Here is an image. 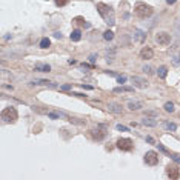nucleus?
I'll list each match as a JSON object with an SVG mask.
<instances>
[{
    "label": "nucleus",
    "instance_id": "f257e3e1",
    "mask_svg": "<svg viewBox=\"0 0 180 180\" xmlns=\"http://www.w3.org/2000/svg\"><path fill=\"white\" fill-rule=\"evenodd\" d=\"M97 11L98 14L103 17L105 23H108L109 26L115 25V16H114V10L109 5H105V3H97Z\"/></svg>",
    "mask_w": 180,
    "mask_h": 180
},
{
    "label": "nucleus",
    "instance_id": "f03ea898",
    "mask_svg": "<svg viewBox=\"0 0 180 180\" xmlns=\"http://www.w3.org/2000/svg\"><path fill=\"white\" fill-rule=\"evenodd\" d=\"M134 12H136V16L140 17V19H146V17H149L152 14V8L149 5H146V3L139 2V3H136V6H134Z\"/></svg>",
    "mask_w": 180,
    "mask_h": 180
},
{
    "label": "nucleus",
    "instance_id": "7ed1b4c3",
    "mask_svg": "<svg viewBox=\"0 0 180 180\" xmlns=\"http://www.w3.org/2000/svg\"><path fill=\"white\" fill-rule=\"evenodd\" d=\"M17 119H19V114L14 106H8L2 111V120L5 123H14Z\"/></svg>",
    "mask_w": 180,
    "mask_h": 180
},
{
    "label": "nucleus",
    "instance_id": "20e7f679",
    "mask_svg": "<svg viewBox=\"0 0 180 180\" xmlns=\"http://www.w3.org/2000/svg\"><path fill=\"white\" fill-rule=\"evenodd\" d=\"M145 163L149 165V166H156L159 163V154L154 151H148L145 154Z\"/></svg>",
    "mask_w": 180,
    "mask_h": 180
},
{
    "label": "nucleus",
    "instance_id": "39448f33",
    "mask_svg": "<svg viewBox=\"0 0 180 180\" xmlns=\"http://www.w3.org/2000/svg\"><path fill=\"white\" fill-rule=\"evenodd\" d=\"M132 140L131 139H119L117 140V148L122 151H131L132 149Z\"/></svg>",
    "mask_w": 180,
    "mask_h": 180
},
{
    "label": "nucleus",
    "instance_id": "423d86ee",
    "mask_svg": "<svg viewBox=\"0 0 180 180\" xmlns=\"http://www.w3.org/2000/svg\"><path fill=\"white\" fill-rule=\"evenodd\" d=\"M156 42L159 43L160 46H166V45L171 43V35H169L168 33H157Z\"/></svg>",
    "mask_w": 180,
    "mask_h": 180
},
{
    "label": "nucleus",
    "instance_id": "0eeeda50",
    "mask_svg": "<svg viewBox=\"0 0 180 180\" xmlns=\"http://www.w3.org/2000/svg\"><path fill=\"white\" fill-rule=\"evenodd\" d=\"M91 132H92V137L96 139V140H102V139L106 136V128L103 126V125H98L97 129H92Z\"/></svg>",
    "mask_w": 180,
    "mask_h": 180
},
{
    "label": "nucleus",
    "instance_id": "6e6552de",
    "mask_svg": "<svg viewBox=\"0 0 180 180\" xmlns=\"http://www.w3.org/2000/svg\"><path fill=\"white\" fill-rule=\"evenodd\" d=\"M166 174H168L169 179H179L180 177V171H179L177 166H174V165H169L168 168H166Z\"/></svg>",
    "mask_w": 180,
    "mask_h": 180
},
{
    "label": "nucleus",
    "instance_id": "1a4fd4ad",
    "mask_svg": "<svg viewBox=\"0 0 180 180\" xmlns=\"http://www.w3.org/2000/svg\"><path fill=\"white\" fill-rule=\"evenodd\" d=\"M131 82L134 83V86H137V88H140V89L146 88V85H148V82H146L145 79L137 77V75H132V77H131Z\"/></svg>",
    "mask_w": 180,
    "mask_h": 180
},
{
    "label": "nucleus",
    "instance_id": "9d476101",
    "mask_svg": "<svg viewBox=\"0 0 180 180\" xmlns=\"http://www.w3.org/2000/svg\"><path fill=\"white\" fill-rule=\"evenodd\" d=\"M140 57L143 58V60H149V58L154 57V51H152L149 46H145V48L140 51Z\"/></svg>",
    "mask_w": 180,
    "mask_h": 180
},
{
    "label": "nucleus",
    "instance_id": "9b49d317",
    "mask_svg": "<svg viewBox=\"0 0 180 180\" xmlns=\"http://www.w3.org/2000/svg\"><path fill=\"white\" fill-rule=\"evenodd\" d=\"M34 69L35 71H40V73H49V71H51V66L45 65V63H35Z\"/></svg>",
    "mask_w": 180,
    "mask_h": 180
},
{
    "label": "nucleus",
    "instance_id": "f8f14e48",
    "mask_svg": "<svg viewBox=\"0 0 180 180\" xmlns=\"http://www.w3.org/2000/svg\"><path fill=\"white\" fill-rule=\"evenodd\" d=\"M108 109L111 112H114V114H122V106L117 105V103H109V105H108Z\"/></svg>",
    "mask_w": 180,
    "mask_h": 180
},
{
    "label": "nucleus",
    "instance_id": "ddd939ff",
    "mask_svg": "<svg viewBox=\"0 0 180 180\" xmlns=\"http://www.w3.org/2000/svg\"><path fill=\"white\" fill-rule=\"evenodd\" d=\"M128 108L131 111H139V109H142V103L137 100H131V102H128Z\"/></svg>",
    "mask_w": 180,
    "mask_h": 180
},
{
    "label": "nucleus",
    "instance_id": "4468645a",
    "mask_svg": "<svg viewBox=\"0 0 180 180\" xmlns=\"http://www.w3.org/2000/svg\"><path fill=\"white\" fill-rule=\"evenodd\" d=\"M134 39H136L137 42L143 43V42H145V39H146V34L143 33V31H140V29H136V34H134Z\"/></svg>",
    "mask_w": 180,
    "mask_h": 180
},
{
    "label": "nucleus",
    "instance_id": "2eb2a0df",
    "mask_svg": "<svg viewBox=\"0 0 180 180\" xmlns=\"http://www.w3.org/2000/svg\"><path fill=\"white\" fill-rule=\"evenodd\" d=\"M142 125H145V126H149V128H154L157 126V122L154 119H149V117H145V119L142 120Z\"/></svg>",
    "mask_w": 180,
    "mask_h": 180
},
{
    "label": "nucleus",
    "instance_id": "dca6fc26",
    "mask_svg": "<svg viewBox=\"0 0 180 180\" xmlns=\"http://www.w3.org/2000/svg\"><path fill=\"white\" fill-rule=\"evenodd\" d=\"M115 94H119V92H132L134 91V88H131V86H117V88H114L112 89Z\"/></svg>",
    "mask_w": 180,
    "mask_h": 180
},
{
    "label": "nucleus",
    "instance_id": "f3484780",
    "mask_svg": "<svg viewBox=\"0 0 180 180\" xmlns=\"http://www.w3.org/2000/svg\"><path fill=\"white\" fill-rule=\"evenodd\" d=\"M69 37H71V40H73V42H79V40L82 39V31H80V29H74L73 33H71Z\"/></svg>",
    "mask_w": 180,
    "mask_h": 180
},
{
    "label": "nucleus",
    "instance_id": "a211bd4d",
    "mask_svg": "<svg viewBox=\"0 0 180 180\" xmlns=\"http://www.w3.org/2000/svg\"><path fill=\"white\" fill-rule=\"evenodd\" d=\"M157 74H159V77L162 80L166 79V75H168V68H166V66H160V68L157 69Z\"/></svg>",
    "mask_w": 180,
    "mask_h": 180
},
{
    "label": "nucleus",
    "instance_id": "6ab92c4d",
    "mask_svg": "<svg viewBox=\"0 0 180 180\" xmlns=\"http://www.w3.org/2000/svg\"><path fill=\"white\" fill-rule=\"evenodd\" d=\"M163 128L166 131H175V129H177V125L171 123V122H163Z\"/></svg>",
    "mask_w": 180,
    "mask_h": 180
},
{
    "label": "nucleus",
    "instance_id": "aec40b11",
    "mask_svg": "<svg viewBox=\"0 0 180 180\" xmlns=\"http://www.w3.org/2000/svg\"><path fill=\"white\" fill-rule=\"evenodd\" d=\"M73 22L75 25H83L85 28H89V26H91V23H85V19H82V17H75Z\"/></svg>",
    "mask_w": 180,
    "mask_h": 180
},
{
    "label": "nucleus",
    "instance_id": "412c9836",
    "mask_svg": "<svg viewBox=\"0 0 180 180\" xmlns=\"http://www.w3.org/2000/svg\"><path fill=\"white\" fill-rule=\"evenodd\" d=\"M31 85H49V86H56V83L49 82V80H35V82H31Z\"/></svg>",
    "mask_w": 180,
    "mask_h": 180
},
{
    "label": "nucleus",
    "instance_id": "4be33fe9",
    "mask_svg": "<svg viewBox=\"0 0 180 180\" xmlns=\"http://www.w3.org/2000/svg\"><path fill=\"white\" fill-rule=\"evenodd\" d=\"M49 45H51V42H49L48 37H43L42 40H40V48L46 49V48H49Z\"/></svg>",
    "mask_w": 180,
    "mask_h": 180
},
{
    "label": "nucleus",
    "instance_id": "5701e85b",
    "mask_svg": "<svg viewBox=\"0 0 180 180\" xmlns=\"http://www.w3.org/2000/svg\"><path fill=\"white\" fill-rule=\"evenodd\" d=\"M103 39H105V40H112V39H114V33L109 31V29L105 31V33H103Z\"/></svg>",
    "mask_w": 180,
    "mask_h": 180
},
{
    "label": "nucleus",
    "instance_id": "b1692460",
    "mask_svg": "<svg viewBox=\"0 0 180 180\" xmlns=\"http://www.w3.org/2000/svg\"><path fill=\"white\" fill-rule=\"evenodd\" d=\"M165 111L166 112H173L174 111V103H171V102H168V103H165Z\"/></svg>",
    "mask_w": 180,
    "mask_h": 180
},
{
    "label": "nucleus",
    "instance_id": "393cba45",
    "mask_svg": "<svg viewBox=\"0 0 180 180\" xmlns=\"http://www.w3.org/2000/svg\"><path fill=\"white\" fill-rule=\"evenodd\" d=\"M54 2H56V5H57L58 8H62V6L68 5V3H69V0H54Z\"/></svg>",
    "mask_w": 180,
    "mask_h": 180
},
{
    "label": "nucleus",
    "instance_id": "a878e982",
    "mask_svg": "<svg viewBox=\"0 0 180 180\" xmlns=\"http://www.w3.org/2000/svg\"><path fill=\"white\" fill-rule=\"evenodd\" d=\"M49 119H58V117H65V114H57V112H49L48 114Z\"/></svg>",
    "mask_w": 180,
    "mask_h": 180
},
{
    "label": "nucleus",
    "instance_id": "bb28decb",
    "mask_svg": "<svg viewBox=\"0 0 180 180\" xmlns=\"http://www.w3.org/2000/svg\"><path fill=\"white\" fill-rule=\"evenodd\" d=\"M115 129H117V131H125V132H126L128 131V126H125V125H115Z\"/></svg>",
    "mask_w": 180,
    "mask_h": 180
},
{
    "label": "nucleus",
    "instance_id": "cd10ccee",
    "mask_svg": "<svg viewBox=\"0 0 180 180\" xmlns=\"http://www.w3.org/2000/svg\"><path fill=\"white\" fill-rule=\"evenodd\" d=\"M173 63L177 66V65H180V54H175L174 56V58H173Z\"/></svg>",
    "mask_w": 180,
    "mask_h": 180
},
{
    "label": "nucleus",
    "instance_id": "c85d7f7f",
    "mask_svg": "<svg viewBox=\"0 0 180 180\" xmlns=\"http://www.w3.org/2000/svg\"><path fill=\"white\" fill-rule=\"evenodd\" d=\"M117 82H119V83H125V82H126V77H125V75H117Z\"/></svg>",
    "mask_w": 180,
    "mask_h": 180
},
{
    "label": "nucleus",
    "instance_id": "c756f323",
    "mask_svg": "<svg viewBox=\"0 0 180 180\" xmlns=\"http://www.w3.org/2000/svg\"><path fill=\"white\" fill-rule=\"evenodd\" d=\"M157 146H159V149H160L162 152H165V154H169V151L166 149V148H165L163 145H160V143H159V145H157ZM169 156H171V154H169Z\"/></svg>",
    "mask_w": 180,
    "mask_h": 180
},
{
    "label": "nucleus",
    "instance_id": "7c9ffc66",
    "mask_svg": "<svg viewBox=\"0 0 180 180\" xmlns=\"http://www.w3.org/2000/svg\"><path fill=\"white\" fill-rule=\"evenodd\" d=\"M143 71H145V73H148V74H151V73H152V68H151L149 65H145V66H143Z\"/></svg>",
    "mask_w": 180,
    "mask_h": 180
},
{
    "label": "nucleus",
    "instance_id": "2f4dec72",
    "mask_svg": "<svg viewBox=\"0 0 180 180\" xmlns=\"http://www.w3.org/2000/svg\"><path fill=\"white\" fill-rule=\"evenodd\" d=\"M71 88H73L71 85H62V86H60V89H62V91H69Z\"/></svg>",
    "mask_w": 180,
    "mask_h": 180
},
{
    "label": "nucleus",
    "instance_id": "473e14b6",
    "mask_svg": "<svg viewBox=\"0 0 180 180\" xmlns=\"http://www.w3.org/2000/svg\"><path fill=\"white\" fill-rule=\"evenodd\" d=\"M96 60H97V56L96 54H91V56H89V62H91V63H96Z\"/></svg>",
    "mask_w": 180,
    "mask_h": 180
},
{
    "label": "nucleus",
    "instance_id": "72a5a7b5",
    "mask_svg": "<svg viewBox=\"0 0 180 180\" xmlns=\"http://www.w3.org/2000/svg\"><path fill=\"white\" fill-rule=\"evenodd\" d=\"M171 159H173L175 163H180V157H177V156H171Z\"/></svg>",
    "mask_w": 180,
    "mask_h": 180
},
{
    "label": "nucleus",
    "instance_id": "f704fd0d",
    "mask_svg": "<svg viewBox=\"0 0 180 180\" xmlns=\"http://www.w3.org/2000/svg\"><path fill=\"white\" fill-rule=\"evenodd\" d=\"M54 37H56V39H62L63 35H62L60 33H54Z\"/></svg>",
    "mask_w": 180,
    "mask_h": 180
},
{
    "label": "nucleus",
    "instance_id": "c9c22d12",
    "mask_svg": "<svg viewBox=\"0 0 180 180\" xmlns=\"http://www.w3.org/2000/svg\"><path fill=\"white\" fill-rule=\"evenodd\" d=\"M146 142H148V143H154V139H152V137H149V136H148V137H146Z\"/></svg>",
    "mask_w": 180,
    "mask_h": 180
},
{
    "label": "nucleus",
    "instance_id": "e433bc0d",
    "mask_svg": "<svg viewBox=\"0 0 180 180\" xmlns=\"http://www.w3.org/2000/svg\"><path fill=\"white\" fill-rule=\"evenodd\" d=\"M175 2H177V0H166V3H168V5H174Z\"/></svg>",
    "mask_w": 180,
    "mask_h": 180
},
{
    "label": "nucleus",
    "instance_id": "4c0bfd02",
    "mask_svg": "<svg viewBox=\"0 0 180 180\" xmlns=\"http://www.w3.org/2000/svg\"><path fill=\"white\" fill-rule=\"evenodd\" d=\"M73 96H75V97H85L83 94H80V92H73Z\"/></svg>",
    "mask_w": 180,
    "mask_h": 180
},
{
    "label": "nucleus",
    "instance_id": "58836bf2",
    "mask_svg": "<svg viewBox=\"0 0 180 180\" xmlns=\"http://www.w3.org/2000/svg\"><path fill=\"white\" fill-rule=\"evenodd\" d=\"M83 89H92V86H89V85H82Z\"/></svg>",
    "mask_w": 180,
    "mask_h": 180
}]
</instances>
